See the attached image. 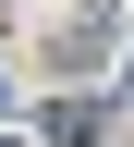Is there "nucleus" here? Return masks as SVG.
Returning a JSON list of instances; mask_svg holds the SVG:
<instances>
[{"label":"nucleus","mask_w":134,"mask_h":147,"mask_svg":"<svg viewBox=\"0 0 134 147\" xmlns=\"http://www.w3.org/2000/svg\"><path fill=\"white\" fill-rule=\"evenodd\" d=\"M49 147H98V98H61L49 110Z\"/></svg>","instance_id":"f257e3e1"}]
</instances>
